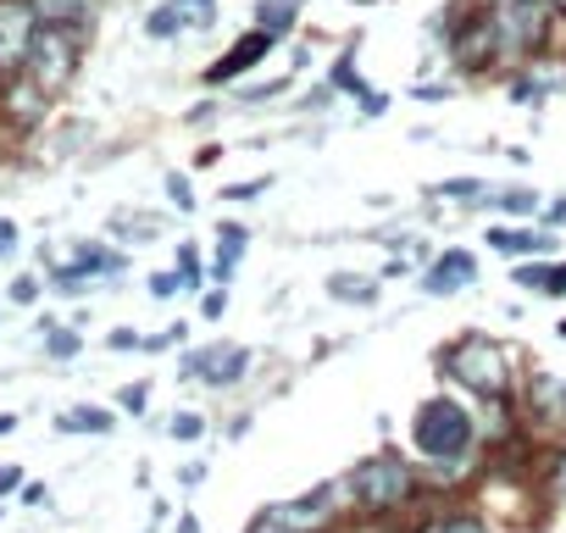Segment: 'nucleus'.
Returning a JSON list of instances; mask_svg holds the SVG:
<instances>
[{"label":"nucleus","instance_id":"423d86ee","mask_svg":"<svg viewBox=\"0 0 566 533\" xmlns=\"http://www.w3.org/2000/svg\"><path fill=\"white\" fill-rule=\"evenodd\" d=\"M34 29H40V18L29 0H0V67H23Z\"/></svg>","mask_w":566,"mask_h":533},{"label":"nucleus","instance_id":"5701e85b","mask_svg":"<svg viewBox=\"0 0 566 533\" xmlns=\"http://www.w3.org/2000/svg\"><path fill=\"white\" fill-rule=\"evenodd\" d=\"M167 195H172L178 206H195V195H189V178H184V173H172V178H167Z\"/></svg>","mask_w":566,"mask_h":533},{"label":"nucleus","instance_id":"9b49d317","mask_svg":"<svg viewBox=\"0 0 566 533\" xmlns=\"http://www.w3.org/2000/svg\"><path fill=\"white\" fill-rule=\"evenodd\" d=\"M472 279H478V261H472L467 250H444L439 266L428 273V290H433V295H450V290H461V284H472Z\"/></svg>","mask_w":566,"mask_h":533},{"label":"nucleus","instance_id":"f8f14e48","mask_svg":"<svg viewBox=\"0 0 566 533\" xmlns=\"http://www.w3.org/2000/svg\"><path fill=\"white\" fill-rule=\"evenodd\" d=\"M244 362H250V356H244L239 345H211V351H206V356H195L189 367H195V373H206L211 384H222V378H239V373H244Z\"/></svg>","mask_w":566,"mask_h":533},{"label":"nucleus","instance_id":"473e14b6","mask_svg":"<svg viewBox=\"0 0 566 533\" xmlns=\"http://www.w3.org/2000/svg\"><path fill=\"white\" fill-rule=\"evenodd\" d=\"M555 483H560V489H566V467H560V478H555Z\"/></svg>","mask_w":566,"mask_h":533},{"label":"nucleus","instance_id":"4468645a","mask_svg":"<svg viewBox=\"0 0 566 533\" xmlns=\"http://www.w3.org/2000/svg\"><path fill=\"white\" fill-rule=\"evenodd\" d=\"M29 7H34V18L40 23H84V12H90V0H29Z\"/></svg>","mask_w":566,"mask_h":533},{"label":"nucleus","instance_id":"9d476101","mask_svg":"<svg viewBox=\"0 0 566 533\" xmlns=\"http://www.w3.org/2000/svg\"><path fill=\"white\" fill-rule=\"evenodd\" d=\"M45 101H51V95H45V90H40L34 79H18V84H12L7 95H0V112H7V117H12L18 128H34V123L45 117Z\"/></svg>","mask_w":566,"mask_h":533},{"label":"nucleus","instance_id":"dca6fc26","mask_svg":"<svg viewBox=\"0 0 566 533\" xmlns=\"http://www.w3.org/2000/svg\"><path fill=\"white\" fill-rule=\"evenodd\" d=\"M178 7V18L189 23V29H206L211 18H217V0H172Z\"/></svg>","mask_w":566,"mask_h":533},{"label":"nucleus","instance_id":"bb28decb","mask_svg":"<svg viewBox=\"0 0 566 533\" xmlns=\"http://www.w3.org/2000/svg\"><path fill=\"white\" fill-rule=\"evenodd\" d=\"M34 295H40L34 279H18V284H12V301H34Z\"/></svg>","mask_w":566,"mask_h":533},{"label":"nucleus","instance_id":"393cba45","mask_svg":"<svg viewBox=\"0 0 566 533\" xmlns=\"http://www.w3.org/2000/svg\"><path fill=\"white\" fill-rule=\"evenodd\" d=\"M439 533H489L483 522H472V516H455V522H444Z\"/></svg>","mask_w":566,"mask_h":533},{"label":"nucleus","instance_id":"a878e982","mask_svg":"<svg viewBox=\"0 0 566 533\" xmlns=\"http://www.w3.org/2000/svg\"><path fill=\"white\" fill-rule=\"evenodd\" d=\"M500 206H505V211H533V195H522V189H516V195H505Z\"/></svg>","mask_w":566,"mask_h":533},{"label":"nucleus","instance_id":"cd10ccee","mask_svg":"<svg viewBox=\"0 0 566 533\" xmlns=\"http://www.w3.org/2000/svg\"><path fill=\"white\" fill-rule=\"evenodd\" d=\"M439 195H478V184H472V178H461V184H439Z\"/></svg>","mask_w":566,"mask_h":533},{"label":"nucleus","instance_id":"c756f323","mask_svg":"<svg viewBox=\"0 0 566 533\" xmlns=\"http://www.w3.org/2000/svg\"><path fill=\"white\" fill-rule=\"evenodd\" d=\"M18 489V467H0V494H12Z\"/></svg>","mask_w":566,"mask_h":533},{"label":"nucleus","instance_id":"412c9836","mask_svg":"<svg viewBox=\"0 0 566 533\" xmlns=\"http://www.w3.org/2000/svg\"><path fill=\"white\" fill-rule=\"evenodd\" d=\"M51 356H56V362H73V356H78V334H62V328H56V334H51Z\"/></svg>","mask_w":566,"mask_h":533},{"label":"nucleus","instance_id":"c85d7f7f","mask_svg":"<svg viewBox=\"0 0 566 533\" xmlns=\"http://www.w3.org/2000/svg\"><path fill=\"white\" fill-rule=\"evenodd\" d=\"M134 345H139V334H128V328L112 334V351H134Z\"/></svg>","mask_w":566,"mask_h":533},{"label":"nucleus","instance_id":"f257e3e1","mask_svg":"<svg viewBox=\"0 0 566 533\" xmlns=\"http://www.w3.org/2000/svg\"><path fill=\"white\" fill-rule=\"evenodd\" d=\"M411 439H417L422 456L455 461V456H467V445H472V417H467L455 400H422V406H417V422H411Z\"/></svg>","mask_w":566,"mask_h":533},{"label":"nucleus","instance_id":"f3484780","mask_svg":"<svg viewBox=\"0 0 566 533\" xmlns=\"http://www.w3.org/2000/svg\"><path fill=\"white\" fill-rule=\"evenodd\" d=\"M150 40H167V34H178L184 29V18H178V7H161V12H150Z\"/></svg>","mask_w":566,"mask_h":533},{"label":"nucleus","instance_id":"72a5a7b5","mask_svg":"<svg viewBox=\"0 0 566 533\" xmlns=\"http://www.w3.org/2000/svg\"><path fill=\"white\" fill-rule=\"evenodd\" d=\"M555 7H560V12H566V0H555Z\"/></svg>","mask_w":566,"mask_h":533},{"label":"nucleus","instance_id":"7ed1b4c3","mask_svg":"<svg viewBox=\"0 0 566 533\" xmlns=\"http://www.w3.org/2000/svg\"><path fill=\"white\" fill-rule=\"evenodd\" d=\"M444 373L450 378H461L472 395H483V400H500L505 395V384H511V367H505V351L500 345H489V339H461L450 356H444Z\"/></svg>","mask_w":566,"mask_h":533},{"label":"nucleus","instance_id":"1a4fd4ad","mask_svg":"<svg viewBox=\"0 0 566 533\" xmlns=\"http://www.w3.org/2000/svg\"><path fill=\"white\" fill-rule=\"evenodd\" d=\"M272 45H277V34H266V29L244 34V40H239V45H233V51H228V56L211 67V84H228V79H239V73H244V67H255V62H261Z\"/></svg>","mask_w":566,"mask_h":533},{"label":"nucleus","instance_id":"39448f33","mask_svg":"<svg viewBox=\"0 0 566 533\" xmlns=\"http://www.w3.org/2000/svg\"><path fill=\"white\" fill-rule=\"evenodd\" d=\"M500 45L511 51H538L544 45V0H511V7L494 12Z\"/></svg>","mask_w":566,"mask_h":533},{"label":"nucleus","instance_id":"ddd939ff","mask_svg":"<svg viewBox=\"0 0 566 533\" xmlns=\"http://www.w3.org/2000/svg\"><path fill=\"white\" fill-rule=\"evenodd\" d=\"M117 266H123V255H117V250L84 244V250H78V266H73V273H62V284H78V279H106V273H117Z\"/></svg>","mask_w":566,"mask_h":533},{"label":"nucleus","instance_id":"6ab92c4d","mask_svg":"<svg viewBox=\"0 0 566 533\" xmlns=\"http://www.w3.org/2000/svg\"><path fill=\"white\" fill-rule=\"evenodd\" d=\"M62 428H95V433H106L112 417L106 411H73V417H62Z\"/></svg>","mask_w":566,"mask_h":533},{"label":"nucleus","instance_id":"2eb2a0df","mask_svg":"<svg viewBox=\"0 0 566 533\" xmlns=\"http://www.w3.org/2000/svg\"><path fill=\"white\" fill-rule=\"evenodd\" d=\"M255 23H261L266 34H283V29L295 23V0H261V7H255Z\"/></svg>","mask_w":566,"mask_h":533},{"label":"nucleus","instance_id":"aec40b11","mask_svg":"<svg viewBox=\"0 0 566 533\" xmlns=\"http://www.w3.org/2000/svg\"><path fill=\"white\" fill-rule=\"evenodd\" d=\"M334 90H361V73H356V56H339V67H334Z\"/></svg>","mask_w":566,"mask_h":533},{"label":"nucleus","instance_id":"b1692460","mask_svg":"<svg viewBox=\"0 0 566 533\" xmlns=\"http://www.w3.org/2000/svg\"><path fill=\"white\" fill-rule=\"evenodd\" d=\"M123 411H134V417L145 411V384H134V389H123Z\"/></svg>","mask_w":566,"mask_h":533},{"label":"nucleus","instance_id":"6e6552de","mask_svg":"<svg viewBox=\"0 0 566 533\" xmlns=\"http://www.w3.org/2000/svg\"><path fill=\"white\" fill-rule=\"evenodd\" d=\"M261 522H272L277 533H317V527H323V494H317V500H283V505H266Z\"/></svg>","mask_w":566,"mask_h":533},{"label":"nucleus","instance_id":"a211bd4d","mask_svg":"<svg viewBox=\"0 0 566 533\" xmlns=\"http://www.w3.org/2000/svg\"><path fill=\"white\" fill-rule=\"evenodd\" d=\"M328 290H334V295H339V301H373V295H378V290H373V284H367V279H334V284H328Z\"/></svg>","mask_w":566,"mask_h":533},{"label":"nucleus","instance_id":"7c9ffc66","mask_svg":"<svg viewBox=\"0 0 566 533\" xmlns=\"http://www.w3.org/2000/svg\"><path fill=\"white\" fill-rule=\"evenodd\" d=\"M12 239H18V233H12V222H0V250H12Z\"/></svg>","mask_w":566,"mask_h":533},{"label":"nucleus","instance_id":"4be33fe9","mask_svg":"<svg viewBox=\"0 0 566 533\" xmlns=\"http://www.w3.org/2000/svg\"><path fill=\"white\" fill-rule=\"evenodd\" d=\"M172 439H200V417H195V411L172 417Z\"/></svg>","mask_w":566,"mask_h":533},{"label":"nucleus","instance_id":"f704fd0d","mask_svg":"<svg viewBox=\"0 0 566 533\" xmlns=\"http://www.w3.org/2000/svg\"><path fill=\"white\" fill-rule=\"evenodd\" d=\"M560 334H566V323H560Z\"/></svg>","mask_w":566,"mask_h":533},{"label":"nucleus","instance_id":"20e7f679","mask_svg":"<svg viewBox=\"0 0 566 533\" xmlns=\"http://www.w3.org/2000/svg\"><path fill=\"white\" fill-rule=\"evenodd\" d=\"M350 489H356V500H361L367 511H395V505L411 494V472H406L400 456H373V461L356 467Z\"/></svg>","mask_w":566,"mask_h":533},{"label":"nucleus","instance_id":"2f4dec72","mask_svg":"<svg viewBox=\"0 0 566 533\" xmlns=\"http://www.w3.org/2000/svg\"><path fill=\"white\" fill-rule=\"evenodd\" d=\"M549 222H566V200H560V206H555V211H549Z\"/></svg>","mask_w":566,"mask_h":533},{"label":"nucleus","instance_id":"f03ea898","mask_svg":"<svg viewBox=\"0 0 566 533\" xmlns=\"http://www.w3.org/2000/svg\"><path fill=\"white\" fill-rule=\"evenodd\" d=\"M23 67H29V79H34L45 95L67 90V79L78 73V34H73L67 23H40V29H34V45H29V56H23Z\"/></svg>","mask_w":566,"mask_h":533},{"label":"nucleus","instance_id":"0eeeda50","mask_svg":"<svg viewBox=\"0 0 566 533\" xmlns=\"http://www.w3.org/2000/svg\"><path fill=\"white\" fill-rule=\"evenodd\" d=\"M494 51H500V29H494V12H478L461 34H455V62L467 67V73H478V67H489L494 62Z\"/></svg>","mask_w":566,"mask_h":533}]
</instances>
